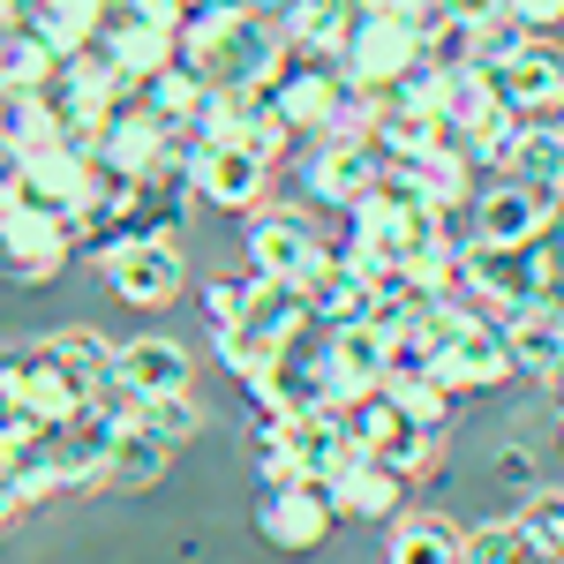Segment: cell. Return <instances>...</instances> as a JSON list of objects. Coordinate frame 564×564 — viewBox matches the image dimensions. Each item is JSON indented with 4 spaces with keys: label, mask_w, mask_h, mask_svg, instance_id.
<instances>
[{
    "label": "cell",
    "mask_w": 564,
    "mask_h": 564,
    "mask_svg": "<svg viewBox=\"0 0 564 564\" xmlns=\"http://www.w3.org/2000/svg\"><path fill=\"white\" fill-rule=\"evenodd\" d=\"M279 31L294 53H316V61H339V45L354 31V0H294L286 15H279Z\"/></svg>",
    "instance_id": "obj_26"
},
{
    "label": "cell",
    "mask_w": 564,
    "mask_h": 564,
    "mask_svg": "<svg viewBox=\"0 0 564 564\" xmlns=\"http://www.w3.org/2000/svg\"><path fill=\"white\" fill-rule=\"evenodd\" d=\"M45 354L76 377L84 399H98V391L113 384V339H106V332H90V324H61V332H45Z\"/></svg>",
    "instance_id": "obj_27"
},
{
    "label": "cell",
    "mask_w": 564,
    "mask_h": 564,
    "mask_svg": "<svg viewBox=\"0 0 564 564\" xmlns=\"http://www.w3.org/2000/svg\"><path fill=\"white\" fill-rule=\"evenodd\" d=\"M0 406H8V414H31L39 430H61L76 406H90V399L76 391V377L45 354V339H31V347L0 354Z\"/></svg>",
    "instance_id": "obj_7"
},
{
    "label": "cell",
    "mask_w": 564,
    "mask_h": 564,
    "mask_svg": "<svg viewBox=\"0 0 564 564\" xmlns=\"http://www.w3.org/2000/svg\"><path fill=\"white\" fill-rule=\"evenodd\" d=\"M377 181H384V159L369 143H324L316 135V151L302 159V196L324 204V212H354Z\"/></svg>",
    "instance_id": "obj_14"
},
{
    "label": "cell",
    "mask_w": 564,
    "mask_h": 564,
    "mask_svg": "<svg viewBox=\"0 0 564 564\" xmlns=\"http://www.w3.org/2000/svg\"><path fill=\"white\" fill-rule=\"evenodd\" d=\"M15 196H23V151L0 143V204H15Z\"/></svg>",
    "instance_id": "obj_44"
},
{
    "label": "cell",
    "mask_w": 564,
    "mask_h": 564,
    "mask_svg": "<svg viewBox=\"0 0 564 564\" xmlns=\"http://www.w3.org/2000/svg\"><path fill=\"white\" fill-rule=\"evenodd\" d=\"M271 430H279V444L294 452V467H302L308 481H332V475H339V467L354 459V452H361V444L347 436V422H339V406H316V414H286V422H271Z\"/></svg>",
    "instance_id": "obj_20"
},
{
    "label": "cell",
    "mask_w": 564,
    "mask_h": 564,
    "mask_svg": "<svg viewBox=\"0 0 564 564\" xmlns=\"http://www.w3.org/2000/svg\"><path fill=\"white\" fill-rule=\"evenodd\" d=\"M520 135H527V113H497L489 129L467 135V159H475V166H497V174H512V151H520Z\"/></svg>",
    "instance_id": "obj_39"
},
{
    "label": "cell",
    "mask_w": 564,
    "mask_h": 564,
    "mask_svg": "<svg viewBox=\"0 0 564 564\" xmlns=\"http://www.w3.org/2000/svg\"><path fill=\"white\" fill-rule=\"evenodd\" d=\"M557 271H564V249L550 241V234H542V241H520V249H481V241H467V257H459V286L505 324L512 308L542 302V286H550Z\"/></svg>",
    "instance_id": "obj_3"
},
{
    "label": "cell",
    "mask_w": 564,
    "mask_h": 564,
    "mask_svg": "<svg viewBox=\"0 0 564 564\" xmlns=\"http://www.w3.org/2000/svg\"><path fill=\"white\" fill-rule=\"evenodd\" d=\"M377 113H384V90H361V84H339V98H332V113H324V143H369V129H377Z\"/></svg>",
    "instance_id": "obj_36"
},
{
    "label": "cell",
    "mask_w": 564,
    "mask_h": 564,
    "mask_svg": "<svg viewBox=\"0 0 564 564\" xmlns=\"http://www.w3.org/2000/svg\"><path fill=\"white\" fill-rule=\"evenodd\" d=\"M249 8H257V15H286L294 0H249Z\"/></svg>",
    "instance_id": "obj_48"
},
{
    "label": "cell",
    "mask_w": 564,
    "mask_h": 564,
    "mask_svg": "<svg viewBox=\"0 0 564 564\" xmlns=\"http://www.w3.org/2000/svg\"><path fill=\"white\" fill-rule=\"evenodd\" d=\"M39 98L53 106L61 143H76V151L98 159V129H106V113L129 98V84H121V68H113L98 45H84V53H61V61H53V76H45Z\"/></svg>",
    "instance_id": "obj_1"
},
{
    "label": "cell",
    "mask_w": 564,
    "mask_h": 564,
    "mask_svg": "<svg viewBox=\"0 0 564 564\" xmlns=\"http://www.w3.org/2000/svg\"><path fill=\"white\" fill-rule=\"evenodd\" d=\"M512 520H520L527 534H534V542H542V550H550V557L564 564V489H550V481H534V489H527V505L512 512Z\"/></svg>",
    "instance_id": "obj_38"
},
{
    "label": "cell",
    "mask_w": 564,
    "mask_h": 564,
    "mask_svg": "<svg viewBox=\"0 0 564 564\" xmlns=\"http://www.w3.org/2000/svg\"><path fill=\"white\" fill-rule=\"evenodd\" d=\"M467 234L481 249H520V241H542L550 234V196L527 188V181H497V188H475L467 204Z\"/></svg>",
    "instance_id": "obj_13"
},
{
    "label": "cell",
    "mask_w": 564,
    "mask_h": 564,
    "mask_svg": "<svg viewBox=\"0 0 564 564\" xmlns=\"http://www.w3.org/2000/svg\"><path fill=\"white\" fill-rule=\"evenodd\" d=\"M53 106H45L39 90H0V143L8 151H45L53 143Z\"/></svg>",
    "instance_id": "obj_33"
},
{
    "label": "cell",
    "mask_w": 564,
    "mask_h": 564,
    "mask_svg": "<svg viewBox=\"0 0 564 564\" xmlns=\"http://www.w3.org/2000/svg\"><path fill=\"white\" fill-rule=\"evenodd\" d=\"M384 564H459V527L436 512H399L384 542Z\"/></svg>",
    "instance_id": "obj_28"
},
{
    "label": "cell",
    "mask_w": 564,
    "mask_h": 564,
    "mask_svg": "<svg viewBox=\"0 0 564 564\" xmlns=\"http://www.w3.org/2000/svg\"><path fill=\"white\" fill-rule=\"evenodd\" d=\"M129 218H143V181L113 174V166H98V159H90V181H84V196H76V212H68V226L98 249V241L129 234Z\"/></svg>",
    "instance_id": "obj_18"
},
{
    "label": "cell",
    "mask_w": 564,
    "mask_h": 564,
    "mask_svg": "<svg viewBox=\"0 0 564 564\" xmlns=\"http://www.w3.org/2000/svg\"><path fill=\"white\" fill-rule=\"evenodd\" d=\"M534 121H542V129H557V135H564V90H557V98H550V106H542V113H534Z\"/></svg>",
    "instance_id": "obj_46"
},
{
    "label": "cell",
    "mask_w": 564,
    "mask_h": 564,
    "mask_svg": "<svg viewBox=\"0 0 564 564\" xmlns=\"http://www.w3.org/2000/svg\"><path fill=\"white\" fill-rule=\"evenodd\" d=\"M550 399H557V406H564V361H557V369H550Z\"/></svg>",
    "instance_id": "obj_49"
},
{
    "label": "cell",
    "mask_w": 564,
    "mask_h": 564,
    "mask_svg": "<svg viewBox=\"0 0 564 564\" xmlns=\"http://www.w3.org/2000/svg\"><path fill=\"white\" fill-rule=\"evenodd\" d=\"M90 181V151H76V143H45V151H23V204H39V212H76V196H84Z\"/></svg>",
    "instance_id": "obj_22"
},
{
    "label": "cell",
    "mask_w": 564,
    "mask_h": 564,
    "mask_svg": "<svg viewBox=\"0 0 564 564\" xmlns=\"http://www.w3.org/2000/svg\"><path fill=\"white\" fill-rule=\"evenodd\" d=\"M113 377H121L135 399H159V391H188L196 384V361H188L181 339L143 332V339H121V347H113Z\"/></svg>",
    "instance_id": "obj_19"
},
{
    "label": "cell",
    "mask_w": 564,
    "mask_h": 564,
    "mask_svg": "<svg viewBox=\"0 0 564 564\" xmlns=\"http://www.w3.org/2000/svg\"><path fill=\"white\" fill-rule=\"evenodd\" d=\"M422 61H430L436 76H452V68H475V61H481V23L452 15V8H436L430 23H422Z\"/></svg>",
    "instance_id": "obj_31"
},
{
    "label": "cell",
    "mask_w": 564,
    "mask_h": 564,
    "mask_svg": "<svg viewBox=\"0 0 564 564\" xmlns=\"http://www.w3.org/2000/svg\"><path fill=\"white\" fill-rule=\"evenodd\" d=\"M249 286H257V271H249V279H204V286H196L204 324H212V332H234V324H241V308H249Z\"/></svg>",
    "instance_id": "obj_40"
},
{
    "label": "cell",
    "mask_w": 564,
    "mask_h": 564,
    "mask_svg": "<svg viewBox=\"0 0 564 564\" xmlns=\"http://www.w3.org/2000/svg\"><path fill=\"white\" fill-rule=\"evenodd\" d=\"M188 188L212 204V212H257L263 188H271V159L249 143H196L188 151Z\"/></svg>",
    "instance_id": "obj_10"
},
{
    "label": "cell",
    "mask_w": 564,
    "mask_h": 564,
    "mask_svg": "<svg viewBox=\"0 0 564 564\" xmlns=\"http://www.w3.org/2000/svg\"><path fill=\"white\" fill-rule=\"evenodd\" d=\"M339 61H316V53H294L286 45V61H279V76H271V106L286 113V129L294 135H316L324 129V113H332V98H339Z\"/></svg>",
    "instance_id": "obj_15"
},
{
    "label": "cell",
    "mask_w": 564,
    "mask_h": 564,
    "mask_svg": "<svg viewBox=\"0 0 564 564\" xmlns=\"http://www.w3.org/2000/svg\"><path fill=\"white\" fill-rule=\"evenodd\" d=\"M302 324H308L302 286H294V279H257V286H249V308H241V324H234V332H249L257 347H279V339H294Z\"/></svg>",
    "instance_id": "obj_25"
},
{
    "label": "cell",
    "mask_w": 564,
    "mask_h": 564,
    "mask_svg": "<svg viewBox=\"0 0 564 564\" xmlns=\"http://www.w3.org/2000/svg\"><path fill=\"white\" fill-rule=\"evenodd\" d=\"M8 23H23V0H0V31H8Z\"/></svg>",
    "instance_id": "obj_47"
},
{
    "label": "cell",
    "mask_w": 564,
    "mask_h": 564,
    "mask_svg": "<svg viewBox=\"0 0 564 564\" xmlns=\"http://www.w3.org/2000/svg\"><path fill=\"white\" fill-rule=\"evenodd\" d=\"M512 181L542 188V196H557V188H564V135L542 129V121H527L520 151H512Z\"/></svg>",
    "instance_id": "obj_34"
},
{
    "label": "cell",
    "mask_w": 564,
    "mask_h": 564,
    "mask_svg": "<svg viewBox=\"0 0 564 564\" xmlns=\"http://www.w3.org/2000/svg\"><path fill=\"white\" fill-rule=\"evenodd\" d=\"M135 422L159 436V444H174V452H181L188 436L204 430V406H196L188 391H159V399H135Z\"/></svg>",
    "instance_id": "obj_37"
},
{
    "label": "cell",
    "mask_w": 564,
    "mask_h": 564,
    "mask_svg": "<svg viewBox=\"0 0 564 564\" xmlns=\"http://www.w3.org/2000/svg\"><path fill=\"white\" fill-rule=\"evenodd\" d=\"M23 520V505H15V489H8V475H0V527H15Z\"/></svg>",
    "instance_id": "obj_45"
},
{
    "label": "cell",
    "mask_w": 564,
    "mask_h": 564,
    "mask_svg": "<svg viewBox=\"0 0 564 564\" xmlns=\"http://www.w3.org/2000/svg\"><path fill=\"white\" fill-rule=\"evenodd\" d=\"M414 68H422V23L354 8V31L339 45V76L361 90H399V76H414Z\"/></svg>",
    "instance_id": "obj_4"
},
{
    "label": "cell",
    "mask_w": 564,
    "mask_h": 564,
    "mask_svg": "<svg viewBox=\"0 0 564 564\" xmlns=\"http://www.w3.org/2000/svg\"><path fill=\"white\" fill-rule=\"evenodd\" d=\"M481 76H489V90H497V106H505V113H527V121H534V113L564 90V45L550 39V31H534L520 53L489 61Z\"/></svg>",
    "instance_id": "obj_11"
},
{
    "label": "cell",
    "mask_w": 564,
    "mask_h": 564,
    "mask_svg": "<svg viewBox=\"0 0 564 564\" xmlns=\"http://www.w3.org/2000/svg\"><path fill=\"white\" fill-rule=\"evenodd\" d=\"M505 347H512V369H520V377L550 384V369L564 361V316L550 302L512 308V316H505Z\"/></svg>",
    "instance_id": "obj_24"
},
{
    "label": "cell",
    "mask_w": 564,
    "mask_h": 564,
    "mask_svg": "<svg viewBox=\"0 0 564 564\" xmlns=\"http://www.w3.org/2000/svg\"><path fill=\"white\" fill-rule=\"evenodd\" d=\"M166 459H174V444H159L143 422H121L113 452H106V489H151L166 475Z\"/></svg>",
    "instance_id": "obj_29"
},
{
    "label": "cell",
    "mask_w": 564,
    "mask_h": 564,
    "mask_svg": "<svg viewBox=\"0 0 564 564\" xmlns=\"http://www.w3.org/2000/svg\"><path fill=\"white\" fill-rule=\"evenodd\" d=\"M76 249V226L61 212H39V204H8L0 212V271L15 279V286H45V279H61V263Z\"/></svg>",
    "instance_id": "obj_8"
},
{
    "label": "cell",
    "mask_w": 564,
    "mask_h": 564,
    "mask_svg": "<svg viewBox=\"0 0 564 564\" xmlns=\"http://www.w3.org/2000/svg\"><path fill=\"white\" fill-rule=\"evenodd\" d=\"M106 15H113V0H23V31H31L53 61H61V53L98 45Z\"/></svg>",
    "instance_id": "obj_23"
},
{
    "label": "cell",
    "mask_w": 564,
    "mask_h": 564,
    "mask_svg": "<svg viewBox=\"0 0 564 564\" xmlns=\"http://www.w3.org/2000/svg\"><path fill=\"white\" fill-rule=\"evenodd\" d=\"M45 76H53V53L23 23H8L0 31V90H45Z\"/></svg>",
    "instance_id": "obj_35"
},
{
    "label": "cell",
    "mask_w": 564,
    "mask_h": 564,
    "mask_svg": "<svg viewBox=\"0 0 564 564\" xmlns=\"http://www.w3.org/2000/svg\"><path fill=\"white\" fill-rule=\"evenodd\" d=\"M0 212H8V204H0Z\"/></svg>",
    "instance_id": "obj_53"
},
{
    "label": "cell",
    "mask_w": 564,
    "mask_h": 564,
    "mask_svg": "<svg viewBox=\"0 0 564 564\" xmlns=\"http://www.w3.org/2000/svg\"><path fill=\"white\" fill-rule=\"evenodd\" d=\"M497 475L512 481V489H534V481H542V467H534V459H527L520 444H505V452H497Z\"/></svg>",
    "instance_id": "obj_41"
},
{
    "label": "cell",
    "mask_w": 564,
    "mask_h": 564,
    "mask_svg": "<svg viewBox=\"0 0 564 564\" xmlns=\"http://www.w3.org/2000/svg\"><path fill=\"white\" fill-rule=\"evenodd\" d=\"M98 53L121 68V84L143 90L159 68H174V23H159V15H143L129 0H113V15H106V31H98Z\"/></svg>",
    "instance_id": "obj_12"
},
{
    "label": "cell",
    "mask_w": 564,
    "mask_h": 564,
    "mask_svg": "<svg viewBox=\"0 0 564 564\" xmlns=\"http://www.w3.org/2000/svg\"><path fill=\"white\" fill-rule=\"evenodd\" d=\"M475 159L467 151H452V143H430V151H414L406 166H399V181H406V196L414 204H430L436 218H467V204H475Z\"/></svg>",
    "instance_id": "obj_16"
},
{
    "label": "cell",
    "mask_w": 564,
    "mask_h": 564,
    "mask_svg": "<svg viewBox=\"0 0 564 564\" xmlns=\"http://www.w3.org/2000/svg\"><path fill=\"white\" fill-rule=\"evenodd\" d=\"M512 15H520L527 31H557V23H564V0H512Z\"/></svg>",
    "instance_id": "obj_42"
},
{
    "label": "cell",
    "mask_w": 564,
    "mask_h": 564,
    "mask_svg": "<svg viewBox=\"0 0 564 564\" xmlns=\"http://www.w3.org/2000/svg\"><path fill=\"white\" fill-rule=\"evenodd\" d=\"M324 249H332V241H316V226L302 218V204H257V212H249V234H241L249 271H257V279H294V286L324 263Z\"/></svg>",
    "instance_id": "obj_9"
},
{
    "label": "cell",
    "mask_w": 564,
    "mask_h": 564,
    "mask_svg": "<svg viewBox=\"0 0 564 564\" xmlns=\"http://www.w3.org/2000/svg\"><path fill=\"white\" fill-rule=\"evenodd\" d=\"M302 302H308V324L347 332V324L369 316V271H361L347 249H324V263L302 279Z\"/></svg>",
    "instance_id": "obj_17"
},
{
    "label": "cell",
    "mask_w": 564,
    "mask_h": 564,
    "mask_svg": "<svg viewBox=\"0 0 564 564\" xmlns=\"http://www.w3.org/2000/svg\"><path fill=\"white\" fill-rule=\"evenodd\" d=\"M354 8H384V0H354Z\"/></svg>",
    "instance_id": "obj_50"
},
{
    "label": "cell",
    "mask_w": 564,
    "mask_h": 564,
    "mask_svg": "<svg viewBox=\"0 0 564 564\" xmlns=\"http://www.w3.org/2000/svg\"><path fill=\"white\" fill-rule=\"evenodd\" d=\"M459 564H557L520 520H481L459 534Z\"/></svg>",
    "instance_id": "obj_30"
},
{
    "label": "cell",
    "mask_w": 564,
    "mask_h": 564,
    "mask_svg": "<svg viewBox=\"0 0 564 564\" xmlns=\"http://www.w3.org/2000/svg\"><path fill=\"white\" fill-rule=\"evenodd\" d=\"M98 279L129 308H174L188 286V263H181V241L166 226H129V234L98 241Z\"/></svg>",
    "instance_id": "obj_2"
},
{
    "label": "cell",
    "mask_w": 564,
    "mask_h": 564,
    "mask_svg": "<svg viewBox=\"0 0 564 564\" xmlns=\"http://www.w3.org/2000/svg\"><path fill=\"white\" fill-rule=\"evenodd\" d=\"M444 8H452V15H467V23H481V31L512 15V0H444Z\"/></svg>",
    "instance_id": "obj_43"
},
{
    "label": "cell",
    "mask_w": 564,
    "mask_h": 564,
    "mask_svg": "<svg viewBox=\"0 0 564 564\" xmlns=\"http://www.w3.org/2000/svg\"><path fill=\"white\" fill-rule=\"evenodd\" d=\"M204 76H196V68H159V76H151V84L135 90V98H143V106H151V113H159V121H166V129L174 135H188V121H196V106H204Z\"/></svg>",
    "instance_id": "obj_32"
},
{
    "label": "cell",
    "mask_w": 564,
    "mask_h": 564,
    "mask_svg": "<svg viewBox=\"0 0 564 564\" xmlns=\"http://www.w3.org/2000/svg\"><path fill=\"white\" fill-rule=\"evenodd\" d=\"M332 505H339V520H399L406 475L384 467V459H369V452H354L347 467L332 475Z\"/></svg>",
    "instance_id": "obj_21"
},
{
    "label": "cell",
    "mask_w": 564,
    "mask_h": 564,
    "mask_svg": "<svg viewBox=\"0 0 564 564\" xmlns=\"http://www.w3.org/2000/svg\"><path fill=\"white\" fill-rule=\"evenodd\" d=\"M550 241H557V249H564V234H550Z\"/></svg>",
    "instance_id": "obj_52"
},
{
    "label": "cell",
    "mask_w": 564,
    "mask_h": 564,
    "mask_svg": "<svg viewBox=\"0 0 564 564\" xmlns=\"http://www.w3.org/2000/svg\"><path fill=\"white\" fill-rule=\"evenodd\" d=\"M332 527H339V505H332V481H271L257 497V534L279 550V557H308V550H324L332 542Z\"/></svg>",
    "instance_id": "obj_6"
},
{
    "label": "cell",
    "mask_w": 564,
    "mask_h": 564,
    "mask_svg": "<svg viewBox=\"0 0 564 564\" xmlns=\"http://www.w3.org/2000/svg\"><path fill=\"white\" fill-rule=\"evenodd\" d=\"M430 377L452 391V399L512 384L520 369H512V347H505V324H497V316H475V324L436 332V339H430Z\"/></svg>",
    "instance_id": "obj_5"
},
{
    "label": "cell",
    "mask_w": 564,
    "mask_h": 564,
    "mask_svg": "<svg viewBox=\"0 0 564 564\" xmlns=\"http://www.w3.org/2000/svg\"><path fill=\"white\" fill-rule=\"evenodd\" d=\"M557 436H564V406H557Z\"/></svg>",
    "instance_id": "obj_51"
}]
</instances>
